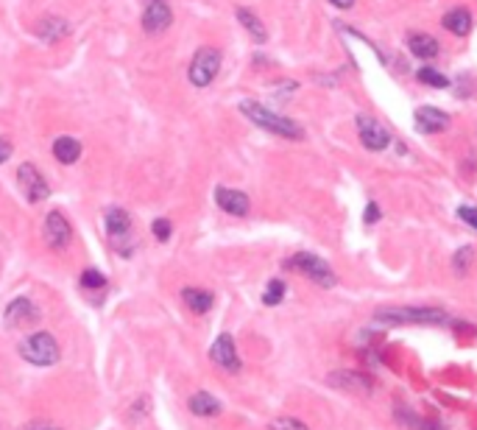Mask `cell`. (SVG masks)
Here are the masks:
<instances>
[{
	"instance_id": "cell-1",
	"label": "cell",
	"mask_w": 477,
	"mask_h": 430,
	"mask_svg": "<svg viewBox=\"0 0 477 430\" xmlns=\"http://www.w3.org/2000/svg\"><path fill=\"white\" fill-rule=\"evenodd\" d=\"M240 112H243L252 123H257L260 129H265V132L279 134V137H287V140H302V137H304L302 126H299L296 121L271 112L268 106H262V103H257V101H240Z\"/></svg>"
},
{
	"instance_id": "cell-2",
	"label": "cell",
	"mask_w": 477,
	"mask_h": 430,
	"mask_svg": "<svg viewBox=\"0 0 477 430\" xmlns=\"http://www.w3.org/2000/svg\"><path fill=\"white\" fill-rule=\"evenodd\" d=\"M106 235H109V246H112L120 257H128V255L134 252V246H137L131 215H128L123 207L106 210Z\"/></svg>"
},
{
	"instance_id": "cell-3",
	"label": "cell",
	"mask_w": 477,
	"mask_h": 430,
	"mask_svg": "<svg viewBox=\"0 0 477 430\" xmlns=\"http://www.w3.org/2000/svg\"><path fill=\"white\" fill-rule=\"evenodd\" d=\"M377 322L388 324H441L446 313L441 307H382L377 310Z\"/></svg>"
},
{
	"instance_id": "cell-4",
	"label": "cell",
	"mask_w": 477,
	"mask_h": 430,
	"mask_svg": "<svg viewBox=\"0 0 477 430\" xmlns=\"http://www.w3.org/2000/svg\"><path fill=\"white\" fill-rule=\"evenodd\" d=\"M20 355L34 366H53L59 364L62 349L51 332H34L31 338H26L20 344Z\"/></svg>"
},
{
	"instance_id": "cell-5",
	"label": "cell",
	"mask_w": 477,
	"mask_h": 430,
	"mask_svg": "<svg viewBox=\"0 0 477 430\" xmlns=\"http://www.w3.org/2000/svg\"><path fill=\"white\" fill-rule=\"evenodd\" d=\"M218 70H221V51L212 48V45H204L201 51H195L190 70H188L190 84L193 87H210L215 81Z\"/></svg>"
},
{
	"instance_id": "cell-6",
	"label": "cell",
	"mask_w": 477,
	"mask_h": 430,
	"mask_svg": "<svg viewBox=\"0 0 477 430\" xmlns=\"http://www.w3.org/2000/svg\"><path fill=\"white\" fill-rule=\"evenodd\" d=\"M285 268H290V271H302L304 277H310V280H313L316 285H321V288H332V285L338 282L335 271L327 265V260H321V257H316V255H307V252L293 255V257L285 263Z\"/></svg>"
},
{
	"instance_id": "cell-7",
	"label": "cell",
	"mask_w": 477,
	"mask_h": 430,
	"mask_svg": "<svg viewBox=\"0 0 477 430\" xmlns=\"http://www.w3.org/2000/svg\"><path fill=\"white\" fill-rule=\"evenodd\" d=\"M143 3V29L145 34H162L173 23L168 0H140Z\"/></svg>"
},
{
	"instance_id": "cell-8",
	"label": "cell",
	"mask_w": 477,
	"mask_h": 430,
	"mask_svg": "<svg viewBox=\"0 0 477 430\" xmlns=\"http://www.w3.org/2000/svg\"><path fill=\"white\" fill-rule=\"evenodd\" d=\"M17 182H20V188H23V193H26V199L36 204V201L48 199V182H45V176L36 170V165L31 163H26V165L17 168Z\"/></svg>"
},
{
	"instance_id": "cell-9",
	"label": "cell",
	"mask_w": 477,
	"mask_h": 430,
	"mask_svg": "<svg viewBox=\"0 0 477 430\" xmlns=\"http://www.w3.org/2000/svg\"><path fill=\"white\" fill-rule=\"evenodd\" d=\"M210 358H212V364L221 366L223 372H240V358H237V349H235V338L229 335V332H223L215 338V344H212V349H210Z\"/></svg>"
},
{
	"instance_id": "cell-10",
	"label": "cell",
	"mask_w": 477,
	"mask_h": 430,
	"mask_svg": "<svg viewBox=\"0 0 477 430\" xmlns=\"http://www.w3.org/2000/svg\"><path fill=\"white\" fill-rule=\"evenodd\" d=\"M3 322H6L9 327H29V324H36V322H39V307L26 297L14 299V302H9L6 313H3Z\"/></svg>"
},
{
	"instance_id": "cell-11",
	"label": "cell",
	"mask_w": 477,
	"mask_h": 430,
	"mask_svg": "<svg viewBox=\"0 0 477 430\" xmlns=\"http://www.w3.org/2000/svg\"><path fill=\"white\" fill-rule=\"evenodd\" d=\"M357 132H360V143H363L369 151H382V148H388V143H391L385 126H380V123H377L374 118H369V115H360V118H357Z\"/></svg>"
},
{
	"instance_id": "cell-12",
	"label": "cell",
	"mask_w": 477,
	"mask_h": 430,
	"mask_svg": "<svg viewBox=\"0 0 477 430\" xmlns=\"http://www.w3.org/2000/svg\"><path fill=\"white\" fill-rule=\"evenodd\" d=\"M70 237H73V230H70V224H67V218H64L62 213H48V218H45V240H48V246L51 249H67V243H70Z\"/></svg>"
},
{
	"instance_id": "cell-13",
	"label": "cell",
	"mask_w": 477,
	"mask_h": 430,
	"mask_svg": "<svg viewBox=\"0 0 477 430\" xmlns=\"http://www.w3.org/2000/svg\"><path fill=\"white\" fill-rule=\"evenodd\" d=\"M215 204L221 207L223 213H229V215H237V218H243V215H249V196L243 193V190H232V188H218L215 190Z\"/></svg>"
},
{
	"instance_id": "cell-14",
	"label": "cell",
	"mask_w": 477,
	"mask_h": 430,
	"mask_svg": "<svg viewBox=\"0 0 477 430\" xmlns=\"http://www.w3.org/2000/svg\"><path fill=\"white\" fill-rule=\"evenodd\" d=\"M416 126H419V132L424 134L446 132L449 115L441 112V109H436V106H421V109H416Z\"/></svg>"
},
{
	"instance_id": "cell-15",
	"label": "cell",
	"mask_w": 477,
	"mask_h": 430,
	"mask_svg": "<svg viewBox=\"0 0 477 430\" xmlns=\"http://www.w3.org/2000/svg\"><path fill=\"white\" fill-rule=\"evenodd\" d=\"M70 34V23H64L62 17H45V20H39L36 23V36L39 39H48V42H59Z\"/></svg>"
},
{
	"instance_id": "cell-16",
	"label": "cell",
	"mask_w": 477,
	"mask_h": 430,
	"mask_svg": "<svg viewBox=\"0 0 477 430\" xmlns=\"http://www.w3.org/2000/svg\"><path fill=\"white\" fill-rule=\"evenodd\" d=\"M182 302L188 304V310H193V313H210L212 304H215V297L210 291H201V288H185L182 291Z\"/></svg>"
},
{
	"instance_id": "cell-17",
	"label": "cell",
	"mask_w": 477,
	"mask_h": 430,
	"mask_svg": "<svg viewBox=\"0 0 477 430\" xmlns=\"http://www.w3.org/2000/svg\"><path fill=\"white\" fill-rule=\"evenodd\" d=\"M53 157L62 163V165H73L78 157H81V143L76 137H59L53 143Z\"/></svg>"
},
{
	"instance_id": "cell-18",
	"label": "cell",
	"mask_w": 477,
	"mask_h": 430,
	"mask_svg": "<svg viewBox=\"0 0 477 430\" xmlns=\"http://www.w3.org/2000/svg\"><path fill=\"white\" fill-rule=\"evenodd\" d=\"M188 405H190V411L195 414V416H207V419H210V416H218V414H221V408H223L221 402L212 397V394H207V391L193 394Z\"/></svg>"
},
{
	"instance_id": "cell-19",
	"label": "cell",
	"mask_w": 477,
	"mask_h": 430,
	"mask_svg": "<svg viewBox=\"0 0 477 430\" xmlns=\"http://www.w3.org/2000/svg\"><path fill=\"white\" fill-rule=\"evenodd\" d=\"M444 29L452 31L455 36H466L472 31V14L466 9H452L444 14Z\"/></svg>"
},
{
	"instance_id": "cell-20",
	"label": "cell",
	"mask_w": 477,
	"mask_h": 430,
	"mask_svg": "<svg viewBox=\"0 0 477 430\" xmlns=\"http://www.w3.org/2000/svg\"><path fill=\"white\" fill-rule=\"evenodd\" d=\"M408 48L414 51L416 56H421V59H433L438 53V42L430 34H411L408 36Z\"/></svg>"
},
{
	"instance_id": "cell-21",
	"label": "cell",
	"mask_w": 477,
	"mask_h": 430,
	"mask_svg": "<svg viewBox=\"0 0 477 430\" xmlns=\"http://www.w3.org/2000/svg\"><path fill=\"white\" fill-rule=\"evenodd\" d=\"M237 20H240V26L252 34L257 42H265V39H268V31H265V26L260 23V17H257L255 11H249V9H237Z\"/></svg>"
},
{
	"instance_id": "cell-22",
	"label": "cell",
	"mask_w": 477,
	"mask_h": 430,
	"mask_svg": "<svg viewBox=\"0 0 477 430\" xmlns=\"http://www.w3.org/2000/svg\"><path fill=\"white\" fill-rule=\"evenodd\" d=\"M329 383H332V386H338V389H352V391H369V380L357 377L354 372H335V374L329 377Z\"/></svg>"
},
{
	"instance_id": "cell-23",
	"label": "cell",
	"mask_w": 477,
	"mask_h": 430,
	"mask_svg": "<svg viewBox=\"0 0 477 430\" xmlns=\"http://www.w3.org/2000/svg\"><path fill=\"white\" fill-rule=\"evenodd\" d=\"M416 78H419L421 84H427V87H438V90H444L446 84H449L444 76H441V73H436L433 67H421V70L416 73Z\"/></svg>"
},
{
	"instance_id": "cell-24",
	"label": "cell",
	"mask_w": 477,
	"mask_h": 430,
	"mask_svg": "<svg viewBox=\"0 0 477 430\" xmlns=\"http://www.w3.org/2000/svg\"><path fill=\"white\" fill-rule=\"evenodd\" d=\"M282 297H285V282H282V280H271L268 288H265V294H262V302L274 307V304L282 302Z\"/></svg>"
},
{
	"instance_id": "cell-25",
	"label": "cell",
	"mask_w": 477,
	"mask_h": 430,
	"mask_svg": "<svg viewBox=\"0 0 477 430\" xmlns=\"http://www.w3.org/2000/svg\"><path fill=\"white\" fill-rule=\"evenodd\" d=\"M81 285L84 288H90V291H98V288H106V277L96 271V268H87L84 274H81Z\"/></svg>"
},
{
	"instance_id": "cell-26",
	"label": "cell",
	"mask_w": 477,
	"mask_h": 430,
	"mask_svg": "<svg viewBox=\"0 0 477 430\" xmlns=\"http://www.w3.org/2000/svg\"><path fill=\"white\" fill-rule=\"evenodd\" d=\"M268 430H307V425H302L299 419H290V416H279L268 425Z\"/></svg>"
},
{
	"instance_id": "cell-27",
	"label": "cell",
	"mask_w": 477,
	"mask_h": 430,
	"mask_svg": "<svg viewBox=\"0 0 477 430\" xmlns=\"http://www.w3.org/2000/svg\"><path fill=\"white\" fill-rule=\"evenodd\" d=\"M151 232H154L159 240L165 243V240H170V235H173V227H170V221H168V218H157V221L151 224Z\"/></svg>"
},
{
	"instance_id": "cell-28",
	"label": "cell",
	"mask_w": 477,
	"mask_h": 430,
	"mask_svg": "<svg viewBox=\"0 0 477 430\" xmlns=\"http://www.w3.org/2000/svg\"><path fill=\"white\" fill-rule=\"evenodd\" d=\"M458 218H461L463 224H469V227L477 232V207H466V204H461V207H458Z\"/></svg>"
},
{
	"instance_id": "cell-29",
	"label": "cell",
	"mask_w": 477,
	"mask_h": 430,
	"mask_svg": "<svg viewBox=\"0 0 477 430\" xmlns=\"http://www.w3.org/2000/svg\"><path fill=\"white\" fill-rule=\"evenodd\" d=\"M469 257H472V249L469 246H463L458 255H455V268L458 271H466V265H469Z\"/></svg>"
},
{
	"instance_id": "cell-30",
	"label": "cell",
	"mask_w": 477,
	"mask_h": 430,
	"mask_svg": "<svg viewBox=\"0 0 477 430\" xmlns=\"http://www.w3.org/2000/svg\"><path fill=\"white\" fill-rule=\"evenodd\" d=\"M145 411H148V397H140V402L137 405H131V419H143L145 416Z\"/></svg>"
},
{
	"instance_id": "cell-31",
	"label": "cell",
	"mask_w": 477,
	"mask_h": 430,
	"mask_svg": "<svg viewBox=\"0 0 477 430\" xmlns=\"http://www.w3.org/2000/svg\"><path fill=\"white\" fill-rule=\"evenodd\" d=\"M9 157H11V143H9L6 137H0V165H3Z\"/></svg>"
},
{
	"instance_id": "cell-32",
	"label": "cell",
	"mask_w": 477,
	"mask_h": 430,
	"mask_svg": "<svg viewBox=\"0 0 477 430\" xmlns=\"http://www.w3.org/2000/svg\"><path fill=\"white\" fill-rule=\"evenodd\" d=\"M363 218H366V224H374V221L380 218V210H377V204H369V207H366V215H363Z\"/></svg>"
},
{
	"instance_id": "cell-33",
	"label": "cell",
	"mask_w": 477,
	"mask_h": 430,
	"mask_svg": "<svg viewBox=\"0 0 477 430\" xmlns=\"http://www.w3.org/2000/svg\"><path fill=\"white\" fill-rule=\"evenodd\" d=\"M332 6H338V9H352L354 6V0H329Z\"/></svg>"
},
{
	"instance_id": "cell-34",
	"label": "cell",
	"mask_w": 477,
	"mask_h": 430,
	"mask_svg": "<svg viewBox=\"0 0 477 430\" xmlns=\"http://www.w3.org/2000/svg\"><path fill=\"white\" fill-rule=\"evenodd\" d=\"M23 430H62V428H53V425H26Z\"/></svg>"
},
{
	"instance_id": "cell-35",
	"label": "cell",
	"mask_w": 477,
	"mask_h": 430,
	"mask_svg": "<svg viewBox=\"0 0 477 430\" xmlns=\"http://www.w3.org/2000/svg\"><path fill=\"white\" fill-rule=\"evenodd\" d=\"M421 430H441V425H436V422H424V425H419Z\"/></svg>"
}]
</instances>
